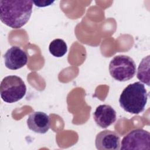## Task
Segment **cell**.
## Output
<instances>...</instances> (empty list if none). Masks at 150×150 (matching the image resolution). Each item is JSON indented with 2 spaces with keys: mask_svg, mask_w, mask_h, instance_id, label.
Listing matches in <instances>:
<instances>
[{
  "mask_svg": "<svg viewBox=\"0 0 150 150\" xmlns=\"http://www.w3.org/2000/svg\"><path fill=\"white\" fill-rule=\"evenodd\" d=\"M93 118L98 126L106 128L116 121V111L110 105H100L94 112Z\"/></svg>",
  "mask_w": 150,
  "mask_h": 150,
  "instance_id": "ba28073f",
  "label": "cell"
},
{
  "mask_svg": "<svg viewBox=\"0 0 150 150\" xmlns=\"http://www.w3.org/2000/svg\"><path fill=\"white\" fill-rule=\"evenodd\" d=\"M32 8V1L1 0L0 1L1 21L11 28H21L29 20Z\"/></svg>",
  "mask_w": 150,
  "mask_h": 150,
  "instance_id": "6da1fadb",
  "label": "cell"
},
{
  "mask_svg": "<svg viewBox=\"0 0 150 150\" xmlns=\"http://www.w3.org/2000/svg\"><path fill=\"white\" fill-rule=\"evenodd\" d=\"M26 86L22 79L17 76L5 77L1 83L0 94L4 101L12 103L21 100L26 94Z\"/></svg>",
  "mask_w": 150,
  "mask_h": 150,
  "instance_id": "3957f363",
  "label": "cell"
},
{
  "mask_svg": "<svg viewBox=\"0 0 150 150\" xmlns=\"http://www.w3.org/2000/svg\"><path fill=\"white\" fill-rule=\"evenodd\" d=\"M148 94L140 81L128 85L122 91L119 103L125 111L133 114H138L144 110L148 100Z\"/></svg>",
  "mask_w": 150,
  "mask_h": 150,
  "instance_id": "7a4b0ae2",
  "label": "cell"
},
{
  "mask_svg": "<svg viewBox=\"0 0 150 150\" xmlns=\"http://www.w3.org/2000/svg\"><path fill=\"white\" fill-rule=\"evenodd\" d=\"M27 125L29 129L36 133L45 134L50 128L49 117L43 112L35 111L28 117Z\"/></svg>",
  "mask_w": 150,
  "mask_h": 150,
  "instance_id": "9c48e42d",
  "label": "cell"
},
{
  "mask_svg": "<svg viewBox=\"0 0 150 150\" xmlns=\"http://www.w3.org/2000/svg\"><path fill=\"white\" fill-rule=\"evenodd\" d=\"M121 150L150 149V134L143 129H136L130 131L122 139Z\"/></svg>",
  "mask_w": 150,
  "mask_h": 150,
  "instance_id": "5b68a950",
  "label": "cell"
},
{
  "mask_svg": "<svg viewBox=\"0 0 150 150\" xmlns=\"http://www.w3.org/2000/svg\"><path fill=\"white\" fill-rule=\"evenodd\" d=\"M95 145L99 150H118L120 148V137L114 131H103L96 135Z\"/></svg>",
  "mask_w": 150,
  "mask_h": 150,
  "instance_id": "52a82bcc",
  "label": "cell"
},
{
  "mask_svg": "<svg viewBox=\"0 0 150 150\" xmlns=\"http://www.w3.org/2000/svg\"><path fill=\"white\" fill-rule=\"evenodd\" d=\"M4 63L9 69L17 70L22 68L28 62V55L21 47L12 46L4 55Z\"/></svg>",
  "mask_w": 150,
  "mask_h": 150,
  "instance_id": "8992f818",
  "label": "cell"
},
{
  "mask_svg": "<svg viewBox=\"0 0 150 150\" xmlns=\"http://www.w3.org/2000/svg\"><path fill=\"white\" fill-rule=\"evenodd\" d=\"M49 50L53 56L61 57L67 53V46L63 39H55L49 44Z\"/></svg>",
  "mask_w": 150,
  "mask_h": 150,
  "instance_id": "30bf717a",
  "label": "cell"
},
{
  "mask_svg": "<svg viewBox=\"0 0 150 150\" xmlns=\"http://www.w3.org/2000/svg\"><path fill=\"white\" fill-rule=\"evenodd\" d=\"M32 2L36 6L45 7L52 4L54 1H32Z\"/></svg>",
  "mask_w": 150,
  "mask_h": 150,
  "instance_id": "8fae6325",
  "label": "cell"
},
{
  "mask_svg": "<svg viewBox=\"0 0 150 150\" xmlns=\"http://www.w3.org/2000/svg\"><path fill=\"white\" fill-rule=\"evenodd\" d=\"M108 69L113 79L119 81H126L135 75L136 64L129 56L117 55L110 61Z\"/></svg>",
  "mask_w": 150,
  "mask_h": 150,
  "instance_id": "277c9868",
  "label": "cell"
}]
</instances>
